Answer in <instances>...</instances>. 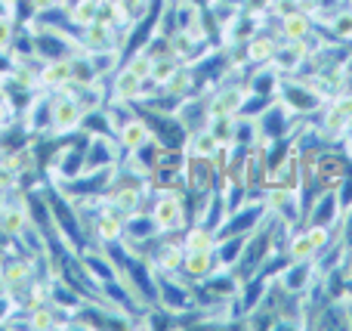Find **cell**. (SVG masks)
<instances>
[{"label": "cell", "instance_id": "1", "mask_svg": "<svg viewBox=\"0 0 352 331\" xmlns=\"http://www.w3.org/2000/svg\"><path fill=\"white\" fill-rule=\"evenodd\" d=\"M80 121H84V105H80L74 87L50 93V136L72 140L80 134Z\"/></svg>", "mask_w": 352, "mask_h": 331}, {"label": "cell", "instance_id": "2", "mask_svg": "<svg viewBox=\"0 0 352 331\" xmlns=\"http://www.w3.org/2000/svg\"><path fill=\"white\" fill-rule=\"evenodd\" d=\"M148 214L155 217L161 235L179 233L182 223H186V195H182L176 186H167V189L158 186V192H155L152 202H148Z\"/></svg>", "mask_w": 352, "mask_h": 331}, {"label": "cell", "instance_id": "3", "mask_svg": "<svg viewBox=\"0 0 352 331\" xmlns=\"http://www.w3.org/2000/svg\"><path fill=\"white\" fill-rule=\"evenodd\" d=\"M158 303L167 313L179 316L195 307V291L182 279H176V273H158Z\"/></svg>", "mask_w": 352, "mask_h": 331}, {"label": "cell", "instance_id": "4", "mask_svg": "<svg viewBox=\"0 0 352 331\" xmlns=\"http://www.w3.org/2000/svg\"><path fill=\"white\" fill-rule=\"evenodd\" d=\"M158 235H161V229H158V223H155V217L148 214V211L140 208V211H133V214L124 217V242H127V248H133V254H136V248L152 245Z\"/></svg>", "mask_w": 352, "mask_h": 331}, {"label": "cell", "instance_id": "5", "mask_svg": "<svg viewBox=\"0 0 352 331\" xmlns=\"http://www.w3.org/2000/svg\"><path fill=\"white\" fill-rule=\"evenodd\" d=\"M124 149L118 146V136H87L84 149V171H99V167L118 164Z\"/></svg>", "mask_w": 352, "mask_h": 331}, {"label": "cell", "instance_id": "6", "mask_svg": "<svg viewBox=\"0 0 352 331\" xmlns=\"http://www.w3.org/2000/svg\"><path fill=\"white\" fill-rule=\"evenodd\" d=\"M115 136H118V146L124 149V155L140 152V149L146 146V142H152V140H155V136H152V127H148V121L140 115V111H133L130 118H124Z\"/></svg>", "mask_w": 352, "mask_h": 331}, {"label": "cell", "instance_id": "7", "mask_svg": "<svg viewBox=\"0 0 352 331\" xmlns=\"http://www.w3.org/2000/svg\"><path fill=\"white\" fill-rule=\"evenodd\" d=\"M78 43L80 50H87V53H96V50H121V37H118V28L111 22H102V19H96V22L84 25L78 34Z\"/></svg>", "mask_w": 352, "mask_h": 331}, {"label": "cell", "instance_id": "8", "mask_svg": "<svg viewBox=\"0 0 352 331\" xmlns=\"http://www.w3.org/2000/svg\"><path fill=\"white\" fill-rule=\"evenodd\" d=\"M346 173H349L346 155H340V152H322L316 158V180L324 186V189H337V186L346 180Z\"/></svg>", "mask_w": 352, "mask_h": 331}, {"label": "cell", "instance_id": "9", "mask_svg": "<svg viewBox=\"0 0 352 331\" xmlns=\"http://www.w3.org/2000/svg\"><path fill=\"white\" fill-rule=\"evenodd\" d=\"M142 99V78H136L130 68H118L111 74V103L121 105H136Z\"/></svg>", "mask_w": 352, "mask_h": 331}, {"label": "cell", "instance_id": "10", "mask_svg": "<svg viewBox=\"0 0 352 331\" xmlns=\"http://www.w3.org/2000/svg\"><path fill=\"white\" fill-rule=\"evenodd\" d=\"M37 81H41V90H65L72 87V65H68V56L65 59H43L41 72H37Z\"/></svg>", "mask_w": 352, "mask_h": 331}, {"label": "cell", "instance_id": "11", "mask_svg": "<svg viewBox=\"0 0 352 331\" xmlns=\"http://www.w3.org/2000/svg\"><path fill=\"white\" fill-rule=\"evenodd\" d=\"M256 127H260V140H266V142L281 140V136L287 134V105L272 103L260 118H256Z\"/></svg>", "mask_w": 352, "mask_h": 331}, {"label": "cell", "instance_id": "12", "mask_svg": "<svg viewBox=\"0 0 352 331\" xmlns=\"http://www.w3.org/2000/svg\"><path fill=\"white\" fill-rule=\"evenodd\" d=\"M244 96H248V93H244L241 87H223V90H217L210 99H207V111H210V118L238 115V109H241Z\"/></svg>", "mask_w": 352, "mask_h": 331}, {"label": "cell", "instance_id": "13", "mask_svg": "<svg viewBox=\"0 0 352 331\" xmlns=\"http://www.w3.org/2000/svg\"><path fill=\"white\" fill-rule=\"evenodd\" d=\"M278 93L285 99L287 109H297V111H312L322 105V96H318L312 87H303V84H278Z\"/></svg>", "mask_w": 352, "mask_h": 331}, {"label": "cell", "instance_id": "14", "mask_svg": "<svg viewBox=\"0 0 352 331\" xmlns=\"http://www.w3.org/2000/svg\"><path fill=\"white\" fill-rule=\"evenodd\" d=\"M217 270V260H213V251H186L182 257V276L192 279V282H204L210 273Z\"/></svg>", "mask_w": 352, "mask_h": 331}, {"label": "cell", "instance_id": "15", "mask_svg": "<svg viewBox=\"0 0 352 331\" xmlns=\"http://www.w3.org/2000/svg\"><path fill=\"white\" fill-rule=\"evenodd\" d=\"M68 65H72V87L78 90V87H90V84H99V74L96 68H93L90 56H87V50H78V53L68 56Z\"/></svg>", "mask_w": 352, "mask_h": 331}, {"label": "cell", "instance_id": "16", "mask_svg": "<svg viewBox=\"0 0 352 331\" xmlns=\"http://www.w3.org/2000/svg\"><path fill=\"white\" fill-rule=\"evenodd\" d=\"M340 217V198L334 195V189H328L322 195V202H316V208H309V226H334Z\"/></svg>", "mask_w": 352, "mask_h": 331}, {"label": "cell", "instance_id": "17", "mask_svg": "<svg viewBox=\"0 0 352 331\" xmlns=\"http://www.w3.org/2000/svg\"><path fill=\"white\" fill-rule=\"evenodd\" d=\"M28 328L34 331H47V328H65V316L53 307V303H37L28 310Z\"/></svg>", "mask_w": 352, "mask_h": 331}, {"label": "cell", "instance_id": "18", "mask_svg": "<svg viewBox=\"0 0 352 331\" xmlns=\"http://www.w3.org/2000/svg\"><path fill=\"white\" fill-rule=\"evenodd\" d=\"M99 10H102V0H72V3H65L68 22H72L74 28H84V25L96 22Z\"/></svg>", "mask_w": 352, "mask_h": 331}, {"label": "cell", "instance_id": "19", "mask_svg": "<svg viewBox=\"0 0 352 331\" xmlns=\"http://www.w3.org/2000/svg\"><path fill=\"white\" fill-rule=\"evenodd\" d=\"M217 136H213L210 127H201V130H192L188 134V142H186V155H195V158H213L217 152Z\"/></svg>", "mask_w": 352, "mask_h": 331}, {"label": "cell", "instance_id": "20", "mask_svg": "<svg viewBox=\"0 0 352 331\" xmlns=\"http://www.w3.org/2000/svg\"><path fill=\"white\" fill-rule=\"evenodd\" d=\"M182 248H186V251H213V248H217V233L207 229L204 223H195V226L186 229V235H182Z\"/></svg>", "mask_w": 352, "mask_h": 331}, {"label": "cell", "instance_id": "21", "mask_svg": "<svg viewBox=\"0 0 352 331\" xmlns=\"http://www.w3.org/2000/svg\"><path fill=\"white\" fill-rule=\"evenodd\" d=\"M316 328H349L346 303H328V307L316 316Z\"/></svg>", "mask_w": 352, "mask_h": 331}, {"label": "cell", "instance_id": "22", "mask_svg": "<svg viewBox=\"0 0 352 331\" xmlns=\"http://www.w3.org/2000/svg\"><path fill=\"white\" fill-rule=\"evenodd\" d=\"M281 25H285V37H287V41H306V37H309V31H312L309 16H306V12H300V10L281 19Z\"/></svg>", "mask_w": 352, "mask_h": 331}, {"label": "cell", "instance_id": "23", "mask_svg": "<svg viewBox=\"0 0 352 331\" xmlns=\"http://www.w3.org/2000/svg\"><path fill=\"white\" fill-rule=\"evenodd\" d=\"M124 68H130V72L136 74V78H152V65H155V59L146 53V47H140V50H133V53H127V59L121 62Z\"/></svg>", "mask_w": 352, "mask_h": 331}, {"label": "cell", "instance_id": "24", "mask_svg": "<svg viewBox=\"0 0 352 331\" xmlns=\"http://www.w3.org/2000/svg\"><path fill=\"white\" fill-rule=\"evenodd\" d=\"M179 65H182V62L176 59V56H161V59H155V65H152V81L164 87L167 81L179 72Z\"/></svg>", "mask_w": 352, "mask_h": 331}, {"label": "cell", "instance_id": "25", "mask_svg": "<svg viewBox=\"0 0 352 331\" xmlns=\"http://www.w3.org/2000/svg\"><path fill=\"white\" fill-rule=\"evenodd\" d=\"M275 50H278V47H275L269 37H254V41L244 47V53H248L254 62H272L275 59Z\"/></svg>", "mask_w": 352, "mask_h": 331}, {"label": "cell", "instance_id": "26", "mask_svg": "<svg viewBox=\"0 0 352 331\" xmlns=\"http://www.w3.org/2000/svg\"><path fill=\"white\" fill-rule=\"evenodd\" d=\"M22 25L16 22V16L12 12H6V16H0V53H10L12 43H16V34Z\"/></svg>", "mask_w": 352, "mask_h": 331}, {"label": "cell", "instance_id": "27", "mask_svg": "<svg viewBox=\"0 0 352 331\" xmlns=\"http://www.w3.org/2000/svg\"><path fill=\"white\" fill-rule=\"evenodd\" d=\"M278 72H263V74H256L254 81H250V90L254 93H260V96H272L275 90H278Z\"/></svg>", "mask_w": 352, "mask_h": 331}, {"label": "cell", "instance_id": "28", "mask_svg": "<svg viewBox=\"0 0 352 331\" xmlns=\"http://www.w3.org/2000/svg\"><path fill=\"white\" fill-rule=\"evenodd\" d=\"M287 254H291V260H303V257H316V248H312L309 242V233H300L291 239V245H287Z\"/></svg>", "mask_w": 352, "mask_h": 331}, {"label": "cell", "instance_id": "29", "mask_svg": "<svg viewBox=\"0 0 352 331\" xmlns=\"http://www.w3.org/2000/svg\"><path fill=\"white\" fill-rule=\"evenodd\" d=\"M334 37H352V12L349 10L334 16Z\"/></svg>", "mask_w": 352, "mask_h": 331}, {"label": "cell", "instance_id": "30", "mask_svg": "<svg viewBox=\"0 0 352 331\" xmlns=\"http://www.w3.org/2000/svg\"><path fill=\"white\" fill-rule=\"evenodd\" d=\"M31 12L34 16H41V12H50V10H59V6H65V0H28Z\"/></svg>", "mask_w": 352, "mask_h": 331}, {"label": "cell", "instance_id": "31", "mask_svg": "<svg viewBox=\"0 0 352 331\" xmlns=\"http://www.w3.org/2000/svg\"><path fill=\"white\" fill-rule=\"evenodd\" d=\"M10 12V0H0V16H6Z\"/></svg>", "mask_w": 352, "mask_h": 331}]
</instances>
